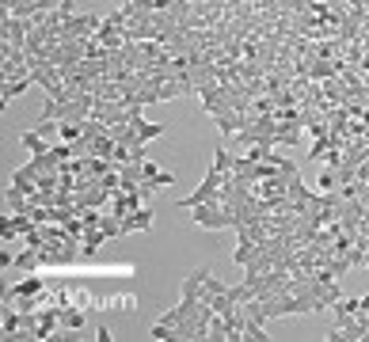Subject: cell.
<instances>
[{"instance_id": "ac0fdd59", "label": "cell", "mask_w": 369, "mask_h": 342, "mask_svg": "<svg viewBox=\"0 0 369 342\" xmlns=\"http://www.w3.org/2000/svg\"><path fill=\"white\" fill-rule=\"evenodd\" d=\"M99 228H103L107 236H122V217H115V213H103Z\"/></svg>"}, {"instance_id": "ffe728a7", "label": "cell", "mask_w": 369, "mask_h": 342, "mask_svg": "<svg viewBox=\"0 0 369 342\" xmlns=\"http://www.w3.org/2000/svg\"><path fill=\"white\" fill-rule=\"evenodd\" d=\"M95 339H99V342H110L115 335H110V327H103V323H99V327H95Z\"/></svg>"}, {"instance_id": "2e32d148", "label": "cell", "mask_w": 369, "mask_h": 342, "mask_svg": "<svg viewBox=\"0 0 369 342\" xmlns=\"http://www.w3.org/2000/svg\"><path fill=\"white\" fill-rule=\"evenodd\" d=\"M213 168H218L221 175H232V168H236V156H232L229 149H218V152H213Z\"/></svg>"}, {"instance_id": "5b68a950", "label": "cell", "mask_w": 369, "mask_h": 342, "mask_svg": "<svg viewBox=\"0 0 369 342\" xmlns=\"http://www.w3.org/2000/svg\"><path fill=\"white\" fill-rule=\"evenodd\" d=\"M152 221H156V213H152L149 206H141L138 213H130V217H122V236H130V232H149Z\"/></svg>"}, {"instance_id": "277c9868", "label": "cell", "mask_w": 369, "mask_h": 342, "mask_svg": "<svg viewBox=\"0 0 369 342\" xmlns=\"http://www.w3.org/2000/svg\"><path fill=\"white\" fill-rule=\"evenodd\" d=\"M213 122H218V129H221L224 137H236L240 129L247 126V114H244V111H232V107H229V111H221Z\"/></svg>"}, {"instance_id": "8fae6325", "label": "cell", "mask_w": 369, "mask_h": 342, "mask_svg": "<svg viewBox=\"0 0 369 342\" xmlns=\"http://www.w3.org/2000/svg\"><path fill=\"white\" fill-rule=\"evenodd\" d=\"M84 320H88V316H84V308H80V304L61 308V327H65V331H80V327H84Z\"/></svg>"}, {"instance_id": "8992f818", "label": "cell", "mask_w": 369, "mask_h": 342, "mask_svg": "<svg viewBox=\"0 0 369 342\" xmlns=\"http://www.w3.org/2000/svg\"><path fill=\"white\" fill-rule=\"evenodd\" d=\"M107 240H110V236L103 232L99 225H95V228H84V236H80V259H92V255H95V251H99Z\"/></svg>"}, {"instance_id": "5bb4252c", "label": "cell", "mask_w": 369, "mask_h": 342, "mask_svg": "<svg viewBox=\"0 0 369 342\" xmlns=\"http://www.w3.org/2000/svg\"><path fill=\"white\" fill-rule=\"evenodd\" d=\"M164 133H167V122H141V126H138V137H141V145L156 141V137H164Z\"/></svg>"}, {"instance_id": "6da1fadb", "label": "cell", "mask_w": 369, "mask_h": 342, "mask_svg": "<svg viewBox=\"0 0 369 342\" xmlns=\"http://www.w3.org/2000/svg\"><path fill=\"white\" fill-rule=\"evenodd\" d=\"M190 225L206 228V232H221V228H236V213L213 198V202H202V206L190 209Z\"/></svg>"}, {"instance_id": "7a4b0ae2", "label": "cell", "mask_w": 369, "mask_h": 342, "mask_svg": "<svg viewBox=\"0 0 369 342\" xmlns=\"http://www.w3.org/2000/svg\"><path fill=\"white\" fill-rule=\"evenodd\" d=\"M224 179H229V175H221L218 168H210V175H206L202 183H198L195 190H190L187 198L179 202V209H183V213H190V209H195V206H202V202H213V198H218V190H221V183H224Z\"/></svg>"}, {"instance_id": "4fadbf2b", "label": "cell", "mask_w": 369, "mask_h": 342, "mask_svg": "<svg viewBox=\"0 0 369 342\" xmlns=\"http://www.w3.org/2000/svg\"><path fill=\"white\" fill-rule=\"evenodd\" d=\"M23 76H31L27 61H0V80H23Z\"/></svg>"}, {"instance_id": "3957f363", "label": "cell", "mask_w": 369, "mask_h": 342, "mask_svg": "<svg viewBox=\"0 0 369 342\" xmlns=\"http://www.w3.org/2000/svg\"><path fill=\"white\" fill-rule=\"evenodd\" d=\"M206 274H210V266H198V270H190L187 278H183V300H190V304H198V300H202Z\"/></svg>"}, {"instance_id": "7c38bea8", "label": "cell", "mask_w": 369, "mask_h": 342, "mask_svg": "<svg viewBox=\"0 0 369 342\" xmlns=\"http://www.w3.org/2000/svg\"><path fill=\"white\" fill-rule=\"evenodd\" d=\"M19 141H23V149L35 152V156H42V152H50V149H54V145H46V137L38 133V129H27V133H23Z\"/></svg>"}, {"instance_id": "44dd1931", "label": "cell", "mask_w": 369, "mask_h": 342, "mask_svg": "<svg viewBox=\"0 0 369 342\" xmlns=\"http://www.w3.org/2000/svg\"><path fill=\"white\" fill-rule=\"evenodd\" d=\"M19 4H23V0H0V12H15Z\"/></svg>"}, {"instance_id": "7402d4cb", "label": "cell", "mask_w": 369, "mask_h": 342, "mask_svg": "<svg viewBox=\"0 0 369 342\" xmlns=\"http://www.w3.org/2000/svg\"><path fill=\"white\" fill-rule=\"evenodd\" d=\"M358 312H369V293H366V297H358Z\"/></svg>"}, {"instance_id": "ba28073f", "label": "cell", "mask_w": 369, "mask_h": 342, "mask_svg": "<svg viewBox=\"0 0 369 342\" xmlns=\"http://www.w3.org/2000/svg\"><path fill=\"white\" fill-rule=\"evenodd\" d=\"M31 84H35L31 76H23V80H0V111H4L12 99H19V95L27 92Z\"/></svg>"}, {"instance_id": "52a82bcc", "label": "cell", "mask_w": 369, "mask_h": 342, "mask_svg": "<svg viewBox=\"0 0 369 342\" xmlns=\"http://www.w3.org/2000/svg\"><path fill=\"white\" fill-rule=\"evenodd\" d=\"M267 243H270V240L259 243V240H244V236H240V240H236V251H232V263H236V266H247L263 247H267Z\"/></svg>"}, {"instance_id": "9a60e30c", "label": "cell", "mask_w": 369, "mask_h": 342, "mask_svg": "<svg viewBox=\"0 0 369 342\" xmlns=\"http://www.w3.org/2000/svg\"><path fill=\"white\" fill-rule=\"evenodd\" d=\"M221 293H229V289H224V282L213 278V270H210L206 282H202V300H213V297H221Z\"/></svg>"}, {"instance_id": "e0dca14e", "label": "cell", "mask_w": 369, "mask_h": 342, "mask_svg": "<svg viewBox=\"0 0 369 342\" xmlns=\"http://www.w3.org/2000/svg\"><path fill=\"white\" fill-rule=\"evenodd\" d=\"M316 186H320L324 194H327V190H339V171H335V168H327L324 175L316 179Z\"/></svg>"}, {"instance_id": "d6986e66", "label": "cell", "mask_w": 369, "mask_h": 342, "mask_svg": "<svg viewBox=\"0 0 369 342\" xmlns=\"http://www.w3.org/2000/svg\"><path fill=\"white\" fill-rule=\"evenodd\" d=\"M152 339H156V342H172V339H175V331H172V327H164V323H152Z\"/></svg>"}, {"instance_id": "cb8c5ba5", "label": "cell", "mask_w": 369, "mask_h": 342, "mask_svg": "<svg viewBox=\"0 0 369 342\" xmlns=\"http://www.w3.org/2000/svg\"><path fill=\"white\" fill-rule=\"evenodd\" d=\"M278 4H282V0H278Z\"/></svg>"}, {"instance_id": "9c48e42d", "label": "cell", "mask_w": 369, "mask_h": 342, "mask_svg": "<svg viewBox=\"0 0 369 342\" xmlns=\"http://www.w3.org/2000/svg\"><path fill=\"white\" fill-rule=\"evenodd\" d=\"M38 266H46L42 247H31V243H27V251H19V255H15V270H19V274H31V270H38Z\"/></svg>"}, {"instance_id": "30bf717a", "label": "cell", "mask_w": 369, "mask_h": 342, "mask_svg": "<svg viewBox=\"0 0 369 342\" xmlns=\"http://www.w3.org/2000/svg\"><path fill=\"white\" fill-rule=\"evenodd\" d=\"M301 129H304V122H278V129H274V145H301Z\"/></svg>"}, {"instance_id": "603a6c76", "label": "cell", "mask_w": 369, "mask_h": 342, "mask_svg": "<svg viewBox=\"0 0 369 342\" xmlns=\"http://www.w3.org/2000/svg\"><path fill=\"white\" fill-rule=\"evenodd\" d=\"M126 4H133V0H126Z\"/></svg>"}]
</instances>
